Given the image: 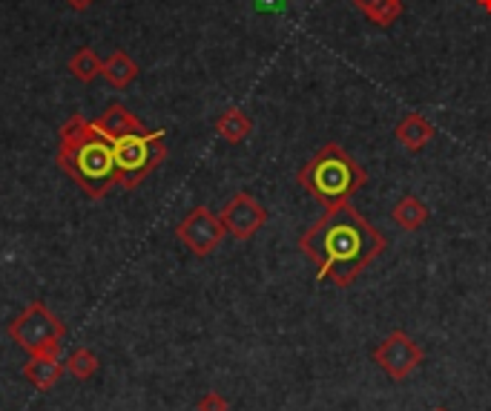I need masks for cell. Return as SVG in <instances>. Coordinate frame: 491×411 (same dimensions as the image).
<instances>
[{
	"mask_svg": "<svg viewBox=\"0 0 491 411\" xmlns=\"http://www.w3.org/2000/svg\"><path fill=\"white\" fill-rule=\"evenodd\" d=\"M9 339L29 356H61L66 326L41 299H35L32 306H26V311H21L9 323Z\"/></svg>",
	"mask_w": 491,
	"mask_h": 411,
	"instance_id": "obj_5",
	"label": "cell"
},
{
	"mask_svg": "<svg viewBox=\"0 0 491 411\" xmlns=\"http://www.w3.org/2000/svg\"><path fill=\"white\" fill-rule=\"evenodd\" d=\"M218 219H222L227 236H233L235 242H250L267 225V207H262L256 195L242 190L222 207Z\"/></svg>",
	"mask_w": 491,
	"mask_h": 411,
	"instance_id": "obj_8",
	"label": "cell"
},
{
	"mask_svg": "<svg viewBox=\"0 0 491 411\" xmlns=\"http://www.w3.org/2000/svg\"><path fill=\"white\" fill-rule=\"evenodd\" d=\"M64 4L69 6V9H75V12H84V9H89L95 4V0H64Z\"/></svg>",
	"mask_w": 491,
	"mask_h": 411,
	"instance_id": "obj_20",
	"label": "cell"
},
{
	"mask_svg": "<svg viewBox=\"0 0 491 411\" xmlns=\"http://www.w3.org/2000/svg\"><path fill=\"white\" fill-rule=\"evenodd\" d=\"M115 153V173L118 185L124 190H135L144 178H147L164 158H167V147H164V130H138L126 133L113 141Z\"/></svg>",
	"mask_w": 491,
	"mask_h": 411,
	"instance_id": "obj_4",
	"label": "cell"
},
{
	"mask_svg": "<svg viewBox=\"0 0 491 411\" xmlns=\"http://www.w3.org/2000/svg\"><path fill=\"white\" fill-rule=\"evenodd\" d=\"M256 6L262 9V12H273V9H282V6H287L285 0H256Z\"/></svg>",
	"mask_w": 491,
	"mask_h": 411,
	"instance_id": "obj_19",
	"label": "cell"
},
{
	"mask_svg": "<svg viewBox=\"0 0 491 411\" xmlns=\"http://www.w3.org/2000/svg\"><path fill=\"white\" fill-rule=\"evenodd\" d=\"M477 6H480L483 12H488V15H491V0H477Z\"/></svg>",
	"mask_w": 491,
	"mask_h": 411,
	"instance_id": "obj_21",
	"label": "cell"
},
{
	"mask_svg": "<svg viewBox=\"0 0 491 411\" xmlns=\"http://www.w3.org/2000/svg\"><path fill=\"white\" fill-rule=\"evenodd\" d=\"M351 4L376 26H391L403 15V0H351Z\"/></svg>",
	"mask_w": 491,
	"mask_h": 411,
	"instance_id": "obj_15",
	"label": "cell"
},
{
	"mask_svg": "<svg viewBox=\"0 0 491 411\" xmlns=\"http://www.w3.org/2000/svg\"><path fill=\"white\" fill-rule=\"evenodd\" d=\"M138 73H141L138 64L130 58V52H124V49H115L113 55L104 61V69H101L104 81L113 89H126L138 78Z\"/></svg>",
	"mask_w": 491,
	"mask_h": 411,
	"instance_id": "obj_14",
	"label": "cell"
},
{
	"mask_svg": "<svg viewBox=\"0 0 491 411\" xmlns=\"http://www.w3.org/2000/svg\"><path fill=\"white\" fill-rule=\"evenodd\" d=\"M388 247V239L351 205L325 207L322 216L299 236V250L316 265V279L348 288Z\"/></svg>",
	"mask_w": 491,
	"mask_h": 411,
	"instance_id": "obj_1",
	"label": "cell"
},
{
	"mask_svg": "<svg viewBox=\"0 0 491 411\" xmlns=\"http://www.w3.org/2000/svg\"><path fill=\"white\" fill-rule=\"evenodd\" d=\"M55 162L89 199H104L118 185L113 141L81 113L64 121Z\"/></svg>",
	"mask_w": 491,
	"mask_h": 411,
	"instance_id": "obj_2",
	"label": "cell"
},
{
	"mask_svg": "<svg viewBox=\"0 0 491 411\" xmlns=\"http://www.w3.org/2000/svg\"><path fill=\"white\" fill-rule=\"evenodd\" d=\"M227 230L222 225V219L215 216V213L205 205L193 207L185 219L175 225V239L185 245L193 256H210L213 250L225 242Z\"/></svg>",
	"mask_w": 491,
	"mask_h": 411,
	"instance_id": "obj_7",
	"label": "cell"
},
{
	"mask_svg": "<svg viewBox=\"0 0 491 411\" xmlns=\"http://www.w3.org/2000/svg\"><path fill=\"white\" fill-rule=\"evenodd\" d=\"M98 368H101V360L95 356V351H89V348H75L66 356V371L75 380H93Z\"/></svg>",
	"mask_w": 491,
	"mask_h": 411,
	"instance_id": "obj_17",
	"label": "cell"
},
{
	"mask_svg": "<svg viewBox=\"0 0 491 411\" xmlns=\"http://www.w3.org/2000/svg\"><path fill=\"white\" fill-rule=\"evenodd\" d=\"M66 366H61L58 356H29L24 366V377L38 388V391H52L58 386L61 374Z\"/></svg>",
	"mask_w": 491,
	"mask_h": 411,
	"instance_id": "obj_12",
	"label": "cell"
},
{
	"mask_svg": "<svg viewBox=\"0 0 491 411\" xmlns=\"http://www.w3.org/2000/svg\"><path fill=\"white\" fill-rule=\"evenodd\" d=\"M394 138H396L406 150L420 153L423 147H428L431 141L436 138V127H434V124H431L426 115L408 113V115L394 127Z\"/></svg>",
	"mask_w": 491,
	"mask_h": 411,
	"instance_id": "obj_9",
	"label": "cell"
},
{
	"mask_svg": "<svg viewBox=\"0 0 491 411\" xmlns=\"http://www.w3.org/2000/svg\"><path fill=\"white\" fill-rule=\"evenodd\" d=\"M431 411H448V408H443V406H436V408H431Z\"/></svg>",
	"mask_w": 491,
	"mask_h": 411,
	"instance_id": "obj_22",
	"label": "cell"
},
{
	"mask_svg": "<svg viewBox=\"0 0 491 411\" xmlns=\"http://www.w3.org/2000/svg\"><path fill=\"white\" fill-rule=\"evenodd\" d=\"M101 69H104V61L98 58V52L89 49V46H81L75 55L69 58V73L75 75L81 84L95 81L101 75Z\"/></svg>",
	"mask_w": 491,
	"mask_h": 411,
	"instance_id": "obj_16",
	"label": "cell"
},
{
	"mask_svg": "<svg viewBox=\"0 0 491 411\" xmlns=\"http://www.w3.org/2000/svg\"><path fill=\"white\" fill-rule=\"evenodd\" d=\"M431 219V210L423 199H416L414 193H406L403 199H399L394 207H391V222L396 227L408 230V234H414V230H420L426 222Z\"/></svg>",
	"mask_w": 491,
	"mask_h": 411,
	"instance_id": "obj_11",
	"label": "cell"
},
{
	"mask_svg": "<svg viewBox=\"0 0 491 411\" xmlns=\"http://www.w3.org/2000/svg\"><path fill=\"white\" fill-rule=\"evenodd\" d=\"M299 187L307 190L322 207H334L351 202L354 195L368 185V173L356 158L336 141L322 145L307 162L299 167Z\"/></svg>",
	"mask_w": 491,
	"mask_h": 411,
	"instance_id": "obj_3",
	"label": "cell"
},
{
	"mask_svg": "<svg viewBox=\"0 0 491 411\" xmlns=\"http://www.w3.org/2000/svg\"><path fill=\"white\" fill-rule=\"evenodd\" d=\"M215 133L218 138H225L227 145H242L253 133V121L242 106H227V110L215 118Z\"/></svg>",
	"mask_w": 491,
	"mask_h": 411,
	"instance_id": "obj_13",
	"label": "cell"
},
{
	"mask_svg": "<svg viewBox=\"0 0 491 411\" xmlns=\"http://www.w3.org/2000/svg\"><path fill=\"white\" fill-rule=\"evenodd\" d=\"M195 411H230V403H227V397L218 395V391H207V395L198 397Z\"/></svg>",
	"mask_w": 491,
	"mask_h": 411,
	"instance_id": "obj_18",
	"label": "cell"
},
{
	"mask_svg": "<svg viewBox=\"0 0 491 411\" xmlns=\"http://www.w3.org/2000/svg\"><path fill=\"white\" fill-rule=\"evenodd\" d=\"M371 360L388 374V380L406 383L411 374L426 363L423 346L411 339L403 328H394L382 343L371 351Z\"/></svg>",
	"mask_w": 491,
	"mask_h": 411,
	"instance_id": "obj_6",
	"label": "cell"
},
{
	"mask_svg": "<svg viewBox=\"0 0 491 411\" xmlns=\"http://www.w3.org/2000/svg\"><path fill=\"white\" fill-rule=\"evenodd\" d=\"M95 127L109 138V141H115L126 133H138V130H147L144 127V121L138 115H133L130 110H126L124 104H109L106 110L93 121Z\"/></svg>",
	"mask_w": 491,
	"mask_h": 411,
	"instance_id": "obj_10",
	"label": "cell"
}]
</instances>
